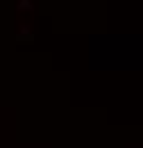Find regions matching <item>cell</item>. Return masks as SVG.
I'll return each mask as SVG.
<instances>
[{
    "instance_id": "cell-1",
    "label": "cell",
    "mask_w": 143,
    "mask_h": 148,
    "mask_svg": "<svg viewBox=\"0 0 143 148\" xmlns=\"http://www.w3.org/2000/svg\"><path fill=\"white\" fill-rule=\"evenodd\" d=\"M21 7L23 9H30V0H21Z\"/></svg>"
}]
</instances>
